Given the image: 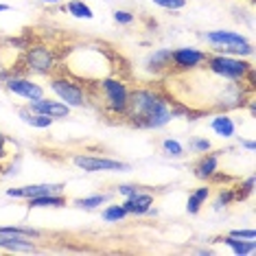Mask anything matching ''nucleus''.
Returning <instances> with one entry per match:
<instances>
[{
	"label": "nucleus",
	"instance_id": "27",
	"mask_svg": "<svg viewBox=\"0 0 256 256\" xmlns=\"http://www.w3.org/2000/svg\"><path fill=\"white\" fill-rule=\"evenodd\" d=\"M151 2H154L158 9H164V11L176 14V11H182L186 4H188V0H151Z\"/></svg>",
	"mask_w": 256,
	"mask_h": 256
},
{
	"label": "nucleus",
	"instance_id": "7",
	"mask_svg": "<svg viewBox=\"0 0 256 256\" xmlns=\"http://www.w3.org/2000/svg\"><path fill=\"white\" fill-rule=\"evenodd\" d=\"M42 236L44 232L31 226H0V250L14 254H38V241Z\"/></svg>",
	"mask_w": 256,
	"mask_h": 256
},
{
	"label": "nucleus",
	"instance_id": "25",
	"mask_svg": "<svg viewBox=\"0 0 256 256\" xmlns=\"http://www.w3.org/2000/svg\"><path fill=\"white\" fill-rule=\"evenodd\" d=\"M160 149H162V154L171 160H180V158H184V154H186L184 144L176 140V138H164V140L160 142Z\"/></svg>",
	"mask_w": 256,
	"mask_h": 256
},
{
	"label": "nucleus",
	"instance_id": "13",
	"mask_svg": "<svg viewBox=\"0 0 256 256\" xmlns=\"http://www.w3.org/2000/svg\"><path fill=\"white\" fill-rule=\"evenodd\" d=\"M120 204H123V208L127 210L130 217H147L149 210L156 206V195L149 193V190H144V188H140L138 193L125 197Z\"/></svg>",
	"mask_w": 256,
	"mask_h": 256
},
{
	"label": "nucleus",
	"instance_id": "29",
	"mask_svg": "<svg viewBox=\"0 0 256 256\" xmlns=\"http://www.w3.org/2000/svg\"><path fill=\"white\" fill-rule=\"evenodd\" d=\"M188 149L193 151V154H206V151L212 149V142L208 140L206 136H195L193 140L188 142Z\"/></svg>",
	"mask_w": 256,
	"mask_h": 256
},
{
	"label": "nucleus",
	"instance_id": "14",
	"mask_svg": "<svg viewBox=\"0 0 256 256\" xmlns=\"http://www.w3.org/2000/svg\"><path fill=\"white\" fill-rule=\"evenodd\" d=\"M144 70L154 77L171 74V48H156L142 60Z\"/></svg>",
	"mask_w": 256,
	"mask_h": 256
},
{
	"label": "nucleus",
	"instance_id": "4",
	"mask_svg": "<svg viewBox=\"0 0 256 256\" xmlns=\"http://www.w3.org/2000/svg\"><path fill=\"white\" fill-rule=\"evenodd\" d=\"M48 90L53 92L55 98H60L62 103H66L70 110L92 108L88 84L77 79V77H72V74L64 72V70H57L48 77Z\"/></svg>",
	"mask_w": 256,
	"mask_h": 256
},
{
	"label": "nucleus",
	"instance_id": "2",
	"mask_svg": "<svg viewBox=\"0 0 256 256\" xmlns=\"http://www.w3.org/2000/svg\"><path fill=\"white\" fill-rule=\"evenodd\" d=\"M88 90H90L92 106L98 112L112 116V118H123L127 103H130V92H132L125 79L116 77V74H108V77L90 81Z\"/></svg>",
	"mask_w": 256,
	"mask_h": 256
},
{
	"label": "nucleus",
	"instance_id": "22",
	"mask_svg": "<svg viewBox=\"0 0 256 256\" xmlns=\"http://www.w3.org/2000/svg\"><path fill=\"white\" fill-rule=\"evenodd\" d=\"M110 193H94V195H86V197H77L72 200V204L81 210H98L101 206H106L110 202Z\"/></svg>",
	"mask_w": 256,
	"mask_h": 256
},
{
	"label": "nucleus",
	"instance_id": "1",
	"mask_svg": "<svg viewBox=\"0 0 256 256\" xmlns=\"http://www.w3.org/2000/svg\"><path fill=\"white\" fill-rule=\"evenodd\" d=\"M123 120L130 127L144 132H158L176 120L173 116V98H168L160 88L138 86L130 92V103L123 114Z\"/></svg>",
	"mask_w": 256,
	"mask_h": 256
},
{
	"label": "nucleus",
	"instance_id": "18",
	"mask_svg": "<svg viewBox=\"0 0 256 256\" xmlns=\"http://www.w3.org/2000/svg\"><path fill=\"white\" fill-rule=\"evenodd\" d=\"M18 118H20L24 125L33 127V130H48V127H53V125H55V120H53V118H48V116H44V114L33 112V110L28 108V106L18 108Z\"/></svg>",
	"mask_w": 256,
	"mask_h": 256
},
{
	"label": "nucleus",
	"instance_id": "10",
	"mask_svg": "<svg viewBox=\"0 0 256 256\" xmlns=\"http://www.w3.org/2000/svg\"><path fill=\"white\" fill-rule=\"evenodd\" d=\"M70 162L84 173H125L132 171L130 162L108 158V156H94V154H74Z\"/></svg>",
	"mask_w": 256,
	"mask_h": 256
},
{
	"label": "nucleus",
	"instance_id": "19",
	"mask_svg": "<svg viewBox=\"0 0 256 256\" xmlns=\"http://www.w3.org/2000/svg\"><path fill=\"white\" fill-rule=\"evenodd\" d=\"M11 53H14V48L9 44L0 42V84L18 68V57H20L18 50H16V55H11Z\"/></svg>",
	"mask_w": 256,
	"mask_h": 256
},
{
	"label": "nucleus",
	"instance_id": "11",
	"mask_svg": "<svg viewBox=\"0 0 256 256\" xmlns=\"http://www.w3.org/2000/svg\"><path fill=\"white\" fill-rule=\"evenodd\" d=\"M66 184L62 182H38V184H24V186H16V188H7L4 195L11 200H31V197L40 195H48V193H64Z\"/></svg>",
	"mask_w": 256,
	"mask_h": 256
},
{
	"label": "nucleus",
	"instance_id": "15",
	"mask_svg": "<svg viewBox=\"0 0 256 256\" xmlns=\"http://www.w3.org/2000/svg\"><path fill=\"white\" fill-rule=\"evenodd\" d=\"M221 154H224V151H212V149L206 151V154H202L200 160H197L195 166H193L195 178L204 180V182H210V180L217 178V173H219V162H221Z\"/></svg>",
	"mask_w": 256,
	"mask_h": 256
},
{
	"label": "nucleus",
	"instance_id": "36",
	"mask_svg": "<svg viewBox=\"0 0 256 256\" xmlns=\"http://www.w3.org/2000/svg\"><path fill=\"white\" fill-rule=\"evenodd\" d=\"M40 2H44V4H60V2H64V0H40Z\"/></svg>",
	"mask_w": 256,
	"mask_h": 256
},
{
	"label": "nucleus",
	"instance_id": "31",
	"mask_svg": "<svg viewBox=\"0 0 256 256\" xmlns=\"http://www.w3.org/2000/svg\"><path fill=\"white\" fill-rule=\"evenodd\" d=\"M112 18H114L116 24H120V26H130V24H134L136 16H134L132 11H127V9H116L114 14H112Z\"/></svg>",
	"mask_w": 256,
	"mask_h": 256
},
{
	"label": "nucleus",
	"instance_id": "21",
	"mask_svg": "<svg viewBox=\"0 0 256 256\" xmlns=\"http://www.w3.org/2000/svg\"><path fill=\"white\" fill-rule=\"evenodd\" d=\"M221 243H224L226 248H230L232 254L236 256H252L256 254V241H243V238H236V236H221Z\"/></svg>",
	"mask_w": 256,
	"mask_h": 256
},
{
	"label": "nucleus",
	"instance_id": "35",
	"mask_svg": "<svg viewBox=\"0 0 256 256\" xmlns=\"http://www.w3.org/2000/svg\"><path fill=\"white\" fill-rule=\"evenodd\" d=\"M7 11H11V4H7V2H0V14H7Z\"/></svg>",
	"mask_w": 256,
	"mask_h": 256
},
{
	"label": "nucleus",
	"instance_id": "32",
	"mask_svg": "<svg viewBox=\"0 0 256 256\" xmlns=\"http://www.w3.org/2000/svg\"><path fill=\"white\" fill-rule=\"evenodd\" d=\"M228 234L236 236V238H243V241H256V230L254 228H236V230H230Z\"/></svg>",
	"mask_w": 256,
	"mask_h": 256
},
{
	"label": "nucleus",
	"instance_id": "34",
	"mask_svg": "<svg viewBox=\"0 0 256 256\" xmlns=\"http://www.w3.org/2000/svg\"><path fill=\"white\" fill-rule=\"evenodd\" d=\"M238 147L246 149V151H250V154H254V151H256V142H254V140H246V138H241V140H238Z\"/></svg>",
	"mask_w": 256,
	"mask_h": 256
},
{
	"label": "nucleus",
	"instance_id": "28",
	"mask_svg": "<svg viewBox=\"0 0 256 256\" xmlns=\"http://www.w3.org/2000/svg\"><path fill=\"white\" fill-rule=\"evenodd\" d=\"M252 193H254V178H252V176L246 178V180H243V182H241V184H238L236 188H234L236 202H243V200H246V197H250Z\"/></svg>",
	"mask_w": 256,
	"mask_h": 256
},
{
	"label": "nucleus",
	"instance_id": "9",
	"mask_svg": "<svg viewBox=\"0 0 256 256\" xmlns=\"http://www.w3.org/2000/svg\"><path fill=\"white\" fill-rule=\"evenodd\" d=\"M208 60V50L197 46H178L171 48V72L176 74H193L204 70Z\"/></svg>",
	"mask_w": 256,
	"mask_h": 256
},
{
	"label": "nucleus",
	"instance_id": "23",
	"mask_svg": "<svg viewBox=\"0 0 256 256\" xmlns=\"http://www.w3.org/2000/svg\"><path fill=\"white\" fill-rule=\"evenodd\" d=\"M66 14L72 16L74 20H94V11L88 2H84V0H68L66 2Z\"/></svg>",
	"mask_w": 256,
	"mask_h": 256
},
{
	"label": "nucleus",
	"instance_id": "24",
	"mask_svg": "<svg viewBox=\"0 0 256 256\" xmlns=\"http://www.w3.org/2000/svg\"><path fill=\"white\" fill-rule=\"evenodd\" d=\"M127 217H130V214H127V210L123 208V204H108L101 210V219L106 221V224H120V221Z\"/></svg>",
	"mask_w": 256,
	"mask_h": 256
},
{
	"label": "nucleus",
	"instance_id": "26",
	"mask_svg": "<svg viewBox=\"0 0 256 256\" xmlns=\"http://www.w3.org/2000/svg\"><path fill=\"white\" fill-rule=\"evenodd\" d=\"M236 202V195H234V188H221L217 197H214V202H212V208L214 210H224V208H228L230 204H234Z\"/></svg>",
	"mask_w": 256,
	"mask_h": 256
},
{
	"label": "nucleus",
	"instance_id": "8",
	"mask_svg": "<svg viewBox=\"0 0 256 256\" xmlns=\"http://www.w3.org/2000/svg\"><path fill=\"white\" fill-rule=\"evenodd\" d=\"M2 86H4V90H7L9 94L18 96V98H22V101H26V103L38 101V98H42L46 94L44 84H40L36 77H31V74L18 70V68H16V70L2 81Z\"/></svg>",
	"mask_w": 256,
	"mask_h": 256
},
{
	"label": "nucleus",
	"instance_id": "30",
	"mask_svg": "<svg viewBox=\"0 0 256 256\" xmlns=\"http://www.w3.org/2000/svg\"><path fill=\"white\" fill-rule=\"evenodd\" d=\"M11 160V140L7 134L0 132V168Z\"/></svg>",
	"mask_w": 256,
	"mask_h": 256
},
{
	"label": "nucleus",
	"instance_id": "6",
	"mask_svg": "<svg viewBox=\"0 0 256 256\" xmlns=\"http://www.w3.org/2000/svg\"><path fill=\"white\" fill-rule=\"evenodd\" d=\"M202 40L210 46L208 53H224V55H236V57H252L254 55V44L248 36L230 28H214L206 31Z\"/></svg>",
	"mask_w": 256,
	"mask_h": 256
},
{
	"label": "nucleus",
	"instance_id": "20",
	"mask_svg": "<svg viewBox=\"0 0 256 256\" xmlns=\"http://www.w3.org/2000/svg\"><path fill=\"white\" fill-rule=\"evenodd\" d=\"M26 204L31 210H38V208H64L68 204V200L64 193H48V195L31 197V200H26Z\"/></svg>",
	"mask_w": 256,
	"mask_h": 256
},
{
	"label": "nucleus",
	"instance_id": "33",
	"mask_svg": "<svg viewBox=\"0 0 256 256\" xmlns=\"http://www.w3.org/2000/svg\"><path fill=\"white\" fill-rule=\"evenodd\" d=\"M142 186L140 184H118L116 186V193H118L120 197H130V195H134V193H138V190H140Z\"/></svg>",
	"mask_w": 256,
	"mask_h": 256
},
{
	"label": "nucleus",
	"instance_id": "17",
	"mask_svg": "<svg viewBox=\"0 0 256 256\" xmlns=\"http://www.w3.org/2000/svg\"><path fill=\"white\" fill-rule=\"evenodd\" d=\"M210 195H212L210 184H202V186H197V188H193V193H190L188 200H186V212L193 214V217L200 214L202 208L206 206V202L210 200Z\"/></svg>",
	"mask_w": 256,
	"mask_h": 256
},
{
	"label": "nucleus",
	"instance_id": "3",
	"mask_svg": "<svg viewBox=\"0 0 256 256\" xmlns=\"http://www.w3.org/2000/svg\"><path fill=\"white\" fill-rule=\"evenodd\" d=\"M204 70L212 77L224 81H243L248 86H254V66L248 57L224 55V53H208Z\"/></svg>",
	"mask_w": 256,
	"mask_h": 256
},
{
	"label": "nucleus",
	"instance_id": "16",
	"mask_svg": "<svg viewBox=\"0 0 256 256\" xmlns=\"http://www.w3.org/2000/svg\"><path fill=\"white\" fill-rule=\"evenodd\" d=\"M210 130L214 136H219L221 140H230L236 136V123L228 112H217L210 118Z\"/></svg>",
	"mask_w": 256,
	"mask_h": 256
},
{
	"label": "nucleus",
	"instance_id": "12",
	"mask_svg": "<svg viewBox=\"0 0 256 256\" xmlns=\"http://www.w3.org/2000/svg\"><path fill=\"white\" fill-rule=\"evenodd\" d=\"M28 108L33 110V112H38V114H44V116H48V118H53V120H64V118H68L70 116L72 110L66 106V103H62L60 98H55V96H42V98H38V101H31V103H26Z\"/></svg>",
	"mask_w": 256,
	"mask_h": 256
},
{
	"label": "nucleus",
	"instance_id": "5",
	"mask_svg": "<svg viewBox=\"0 0 256 256\" xmlns=\"http://www.w3.org/2000/svg\"><path fill=\"white\" fill-rule=\"evenodd\" d=\"M60 53L48 44H28L18 57V70L31 77H50L60 70Z\"/></svg>",
	"mask_w": 256,
	"mask_h": 256
}]
</instances>
